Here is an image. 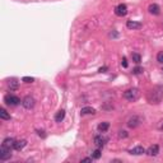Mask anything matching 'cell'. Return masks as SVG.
I'll list each match as a JSON object with an SVG mask.
<instances>
[{
	"label": "cell",
	"instance_id": "13",
	"mask_svg": "<svg viewBox=\"0 0 163 163\" xmlns=\"http://www.w3.org/2000/svg\"><path fill=\"white\" fill-rule=\"evenodd\" d=\"M26 145H27V140H24V139H22V140H16L14 149H16V150H22Z\"/></svg>",
	"mask_w": 163,
	"mask_h": 163
},
{
	"label": "cell",
	"instance_id": "20",
	"mask_svg": "<svg viewBox=\"0 0 163 163\" xmlns=\"http://www.w3.org/2000/svg\"><path fill=\"white\" fill-rule=\"evenodd\" d=\"M131 57H133V61H134L135 64H140V61H141V56L139 55V54H133V55H131Z\"/></svg>",
	"mask_w": 163,
	"mask_h": 163
},
{
	"label": "cell",
	"instance_id": "26",
	"mask_svg": "<svg viewBox=\"0 0 163 163\" xmlns=\"http://www.w3.org/2000/svg\"><path fill=\"white\" fill-rule=\"evenodd\" d=\"M121 65H122L124 68H127V60H126V57H122V61H121Z\"/></svg>",
	"mask_w": 163,
	"mask_h": 163
},
{
	"label": "cell",
	"instance_id": "22",
	"mask_svg": "<svg viewBox=\"0 0 163 163\" xmlns=\"http://www.w3.org/2000/svg\"><path fill=\"white\" fill-rule=\"evenodd\" d=\"M143 73V68L141 66H136L133 69V74H135V75H138V74H141Z\"/></svg>",
	"mask_w": 163,
	"mask_h": 163
},
{
	"label": "cell",
	"instance_id": "16",
	"mask_svg": "<svg viewBox=\"0 0 163 163\" xmlns=\"http://www.w3.org/2000/svg\"><path fill=\"white\" fill-rule=\"evenodd\" d=\"M64 118H65V111L64 110H60V111L55 115V121L56 122H61Z\"/></svg>",
	"mask_w": 163,
	"mask_h": 163
},
{
	"label": "cell",
	"instance_id": "3",
	"mask_svg": "<svg viewBox=\"0 0 163 163\" xmlns=\"http://www.w3.org/2000/svg\"><path fill=\"white\" fill-rule=\"evenodd\" d=\"M10 157H11V148H8L1 144V148H0V159L1 161H7Z\"/></svg>",
	"mask_w": 163,
	"mask_h": 163
},
{
	"label": "cell",
	"instance_id": "18",
	"mask_svg": "<svg viewBox=\"0 0 163 163\" xmlns=\"http://www.w3.org/2000/svg\"><path fill=\"white\" fill-rule=\"evenodd\" d=\"M108 127H110V122H101L98 125V130L102 133H105L108 130Z\"/></svg>",
	"mask_w": 163,
	"mask_h": 163
},
{
	"label": "cell",
	"instance_id": "7",
	"mask_svg": "<svg viewBox=\"0 0 163 163\" xmlns=\"http://www.w3.org/2000/svg\"><path fill=\"white\" fill-rule=\"evenodd\" d=\"M115 14L118 17H125L127 14V7L125 4H118L116 8H115Z\"/></svg>",
	"mask_w": 163,
	"mask_h": 163
},
{
	"label": "cell",
	"instance_id": "23",
	"mask_svg": "<svg viewBox=\"0 0 163 163\" xmlns=\"http://www.w3.org/2000/svg\"><path fill=\"white\" fill-rule=\"evenodd\" d=\"M22 80L24 83H32V82H34V78H32V76H23Z\"/></svg>",
	"mask_w": 163,
	"mask_h": 163
},
{
	"label": "cell",
	"instance_id": "30",
	"mask_svg": "<svg viewBox=\"0 0 163 163\" xmlns=\"http://www.w3.org/2000/svg\"><path fill=\"white\" fill-rule=\"evenodd\" d=\"M43 133H45V131H41V130H40V131H38V135H40V136H42V138H45V134H43Z\"/></svg>",
	"mask_w": 163,
	"mask_h": 163
},
{
	"label": "cell",
	"instance_id": "19",
	"mask_svg": "<svg viewBox=\"0 0 163 163\" xmlns=\"http://www.w3.org/2000/svg\"><path fill=\"white\" fill-rule=\"evenodd\" d=\"M8 85H9L10 91L11 89H17V88H18V82H17L16 79H11V80H9V83H8Z\"/></svg>",
	"mask_w": 163,
	"mask_h": 163
},
{
	"label": "cell",
	"instance_id": "5",
	"mask_svg": "<svg viewBox=\"0 0 163 163\" xmlns=\"http://www.w3.org/2000/svg\"><path fill=\"white\" fill-rule=\"evenodd\" d=\"M22 105H23V107L27 108V110L33 108L34 107V98H33V97H31V96L24 97L23 101H22Z\"/></svg>",
	"mask_w": 163,
	"mask_h": 163
},
{
	"label": "cell",
	"instance_id": "8",
	"mask_svg": "<svg viewBox=\"0 0 163 163\" xmlns=\"http://www.w3.org/2000/svg\"><path fill=\"white\" fill-rule=\"evenodd\" d=\"M106 141H107V138H105L103 135H96L94 136V144H96L98 148L105 147Z\"/></svg>",
	"mask_w": 163,
	"mask_h": 163
},
{
	"label": "cell",
	"instance_id": "10",
	"mask_svg": "<svg viewBox=\"0 0 163 163\" xmlns=\"http://www.w3.org/2000/svg\"><path fill=\"white\" fill-rule=\"evenodd\" d=\"M126 27L129 29H140L143 27L140 22H135V20H127L126 22Z\"/></svg>",
	"mask_w": 163,
	"mask_h": 163
},
{
	"label": "cell",
	"instance_id": "24",
	"mask_svg": "<svg viewBox=\"0 0 163 163\" xmlns=\"http://www.w3.org/2000/svg\"><path fill=\"white\" fill-rule=\"evenodd\" d=\"M118 138H120V139L127 138V133L125 131V130H120V131H118Z\"/></svg>",
	"mask_w": 163,
	"mask_h": 163
},
{
	"label": "cell",
	"instance_id": "25",
	"mask_svg": "<svg viewBox=\"0 0 163 163\" xmlns=\"http://www.w3.org/2000/svg\"><path fill=\"white\" fill-rule=\"evenodd\" d=\"M157 61H158V63H161V64H163V51L158 52V55H157Z\"/></svg>",
	"mask_w": 163,
	"mask_h": 163
},
{
	"label": "cell",
	"instance_id": "14",
	"mask_svg": "<svg viewBox=\"0 0 163 163\" xmlns=\"http://www.w3.org/2000/svg\"><path fill=\"white\" fill-rule=\"evenodd\" d=\"M14 144H16V140L13 138H5L3 140V145H5L8 148H14Z\"/></svg>",
	"mask_w": 163,
	"mask_h": 163
},
{
	"label": "cell",
	"instance_id": "17",
	"mask_svg": "<svg viewBox=\"0 0 163 163\" xmlns=\"http://www.w3.org/2000/svg\"><path fill=\"white\" fill-rule=\"evenodd\" d=\"M0 117H1L3 120H10V114H8L5 108H1L0 110Z\"/></svg>",
	"mask_w": 163,
	"mask_h": 163
},
{
	"label": "cell",
	"instance_id": "15",
	"mask_svg": "<svg viewBox=\"0 0 163 163\" xmlns=\"http://www.w3.org/2000/svg\"><path fill=\"white\" fill-rule=\"evenodd\" d=\"M80 114L82 115H94L96 114V110L93 107H83L80 110Z\"/></svg>",
	"mask_w": 163,
	"mask_h": 163
},
{
	"label": "cell",
	"instance_id": "21",
	"mask_svg": "<svg viewBox=\"0 0 163 163\" xmlns=\"http://www.w3.org/2000/svg\"><path fill=\"white\" fill-rule=\"evenodd\" d=\"M92 158L93 159H99L101 158V150L99 149H96L93 153H92Z\"/></svg>",
	"mask_w": 163,
	"mask_h": 163
},
{
	"label": "cell",
	"instance_id": "29",
	"mask_svg": "<svg viewBox=\"0 0 163 163\" xmlns=\"http://www.w3.org/2000/svg\"><path fill=\"white\" fill-rule=\"evenodd\" d=\"M158 129H159V130H163V121H161V122H159V125H158Z\"/></svg>",
	"mask_w": 163,
	"mask_h": 163
},
{
	"label": "cell",
	"instance_id": "27",
	"mask_svg": "<svg viewBox=\"0 0 163 163\" xmlns=\"http://www.w3.org/2000/svg\"><path fill=\"white\" fill-rule=\"evenodd\" d=\"M98 72H99V73H106V72H107V66H102V68H99Z\"/></svg>",
	"mask_w": 163,
	"mask_h": 163
},
{
	"label": "cell",
	"instance_id": "28",
	"mask_svg": "<svg viewBox=\"0 0 163 163\" xmlns=\"http://www.w3.org/2000/svg\"><path fill=\"white\" fill-rule=\"evenodd\" d=\"M92 159H93V158H83L82 162H92Z\"/></svg>",
	"mask_w": 163,
	"mask_h": 163
},
{
	"label": "cell",
	"instance_id": "1",
	"mask_svg": "<svg viewBox=\"0 0 163 163\" xmlns=\"http://www.w3.org/2000/svg\"><path fill=\"white\" fill-rule=\"evenodd\" d=\"M163 97V88L162 87H154L152 91L148 93V99L150 103H159Z\"/></svg>",
	"mask_w": 163,
	"mask_h": 163
},
{
	"label": "cell",
	"instance_id": "2",
	"mask_svg": "<svg viewBox=\"0 0 163 163\" xmlns=\"http://www.w3.org/2000/svg\"><path fill=\"white\" fill-rule=\"evenodd\" d=\"M124 98L130 101V102H134L139 98V89L138 88H130V89H127L124 92Z\"/></svg>",
	"mask_w": 163,
	"mask_h": 163
},
{
	"label": "cell",
	"instance_id": "11",
	"mask_svg": "<svg viewBox=\"0 0 163 163\" xmlns=\"http://www.w3.org/2000/svg\"><path fill=\"white\" fill-rule=\"evenodd\" d=\"M130 154H133V156H141V154H144L145 153V149L141 145H138V147H135V148H133L129 152Z\"/></svg>",
	"mask_w": 163,
	"mask_h": 163
},
{
	"label": "cell",
	"instance_id": "6",
	"mask_svg": "<svg viewBox=\"0 0 163 163\" xmlns=\"http://www.w3.org/2000/svg\"><path fill=\"white\" fill-rule=\"evenodd\" d=\"M140 122H141V118L139 117V116H136V115H134V116H131L129 120H127V126L134 129V127L140 125Z\"/></svg>",
	"mask_w": 163,
	"mask_h": 163
},
{
	"label": "cell",
	"instance_id": "9",
	"mask_svg": "<svg viewBox=\"0 0 163 163\" xmlns=\"http://www.w3.org/2000/svg\"><path fill=\"white\" fill-rule=\"evenodd\" d=\"M145 153H147L148 156H150V157H156V156H158V153H159V147H158L157 144L150 145V147L148 148L147 150H145Z\"/></svg>",
	"mask_w": 163,
	"mask_h": 163
},
{
	"label": "cell",
	"instance_id": "12",
	"mask_svg": "<svg viewBox=\"0 0 163 163\" xmlns=\"http://www.w3.org/2000/svg\"><path fill=\"white\" fill-rule=\"evenodd\" d=\"M148 10H149V13L153 14V16H158V14L161 13V9H159V7L157 4H150Z\"/></svg>",
	"mask_w": 163,
	"mask_h": 163
},
{
	"label": "cell",
	"instance_id": "4",
	"mask_svg": "<svg viewBox=\"0 0 163 163\" xmlns=\"http://www.w3.org/2000/svg\"><path fill=\"white\" fill-rule=\"evenodd\" d=\"M4 102L9 106H18L20 99L17 96H13V94H7V96L4 97Z\"/></svg>",
	"mask_w": 163,
	"mask_h": 163
}]
</instances>
